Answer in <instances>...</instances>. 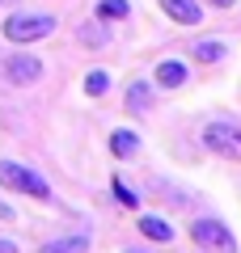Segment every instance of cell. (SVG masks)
<instances>
[{"mask_svg":"<svg viewBox=\"0 0 241 253\" xmlns=\"http://www.w3.org/2000/svg\"><path fill=\"white\" fill-rule=\"evenodd\" d=\"M55 34V17L51 13H9L4 17V38L13 46H26V42H38V38Z\"/></svg>","mask_w":241,"mask_h":253,"instance_id":"6da1fadb","label":"cell"},{"mask_svg":"<svg viewBox=\"0 0 241 253\" xmlns=\"http://www.w3.org/2000/svg\"><path fill=\"white\" fill-rule=\"evenodd\" d=\"M203 148L216 156H224V161H241V126L237 123H224V118H216V123L203 126Z\"/></svg>","mask_w":241,"mask_h":253,"instance_id":"7a4b0ae2","label":"cell"},{"mask_svg":"<svg viewBox=\"0 0 241 253\" xmlns=\"http://www.w3.org/2000/svg\"><path fill=\"white\" fill-rule=\"evenodd\" d=\"M190 241H195L199 249H207V253H237V236L229 232V224H220V219H212V215H203V219L190 224Z\"/></svg>","mask_w":241,"mask_h":253,"instance_id":"3957f363","label":"cell"},{"mask_svg":"<svg viewBox=\"0 0 241 253\" xmlns=\"http://www.w3.org/2000/svg\"><path fill=\"white\" fill-rule=\"evenodd\" d=\"M0 181L9 190H17V194H30V199H51L47 177H38L34 169H26V165H17V161H0Z\"/></svg>","mask_w":241,"mask_h":253,"instance_id":"277c9868","label":"cell"},{"mask_svg":"<svg viewBox=\"0 0 241 253\" xmlns=\"http://www.w3.org/2000/svg\"><path fill=\"white\" fill-rule=\"evenodd\" d=\"M43 68L47 63L38 59V55H9V59L0 63V76L9 84H34L38 76H43Z\"/></svg>","mask_w":241,"mask_h":253,"instance_id":"5b68a950","label":"cell"},{"mask_svg":"<svg viewBox=\"0 0 241 253\" xmlns=\"http://www.w3.org/2000/svg\"><path fill=\"white\" fill-rule=\"evenodd\" d=\"M152 101H157V89H152L148 81H131V84H127V93H123L127 114H148Z\"/></svg>","mask_w":241,"mask_h":253,"instance_id":"8992f818","label":"cell"},{"mask_svg":"<svg viewBox=\"0 0 241 253\" xmlns=\"http://www.w3.org/2000/svg\"><path fill=\"white\" fill-rule=\"evenodd\" d=\"M190 81V68L182 59H161L157 63V89H182Z\"/></svg>","mask_w":241,"mask_h":253,"instance_id":"52a82bcc","label":"cell"},{"mask_svg":"<svg viewBox=\"0 0 241 253\" xmlns=\"http://www.w3.org/2000/svg\"><path fill=\"white\" fill-rule=\"evenodd\" d=\"M157 4L170 13L174 21H182V26H199V17H203V9H199L195 0H157Z\"/></svg>","mask_w":241,"mask_h":253,"instance_id":"ba28073f","label":"cell"},{"mask_svg":"<svg viewBox=\"0 0 241 253\" xmlns=\"http://www.w3.org/2000/svg\"><path fill=\"white\" fill-rule=\"evenodd\" d=\"M76 42L80 46H89V51H98V46H106L110 42V30H106V21H85V26L76 30Z\"/></svg>","mask_w":241,"mask_h":253,"instance_id":"9c48e42d","label":"cell"},{"mask_svg":"<svg viewBox=\"0 0 241 253\" xmlns=\"http://www.w3.org/2000/svg\"><path fill=\"white\" fill-rule=\"evenodd\" d=\"M140 236H148L152 245H170L174 241V228L165 224L161 215H140Z\"/></svg>","mask_w":241,"mask_h":253,"instance_id":"30bf717a","label":"cell"},{"mask_svg":"<svg viewBox=\"0 0 241 253\" xmlns=\"http://www.w3.org/2000/svg\"><path fill=\"white\" fill-rule=\"evenodd\" d=\"M38 253H89V236H55V241L38 245Z\"/></svg>","mask_w":241,"mask_h":253,"instance_id":"8fae6325","label":"cell"},{"mask_svg":"<svg viewBox=\"0 0 241 253\" xmlns=\"http://www.w3.org/2000/svg\"><path fill=\"white\" fill-rule=\"evenodd\" d=\"M110 152H115L119 161L135 156V152H140V135H135V131H127V126H119L115 135H110Z\"/></svg>","mask_w":241,"mask_h":253,"instance_id":"7c38bea8","label":"cell"},{"mask_svg":"<svg viewBox=\"0 0 241 253\" xmlns=\"http://www.w3.org/2000/svg\"><path fill=\"white\" fill-rule=\"evenodd\" d=\"M224 55H229V46H224L220 38H199L195 42V59L199 63H220Z\"/></svg>","mask_w":241,"mask_h":253,"instance_id":"4fadbf2b","label":"cell"},{"mask_svg":"<svg viewBox=\"0 0 241 253\" xmlns=\"http://www.w3.org/2000/svg\"><path fill=\"white\" fill-rule=\"evenodd\" d=\"M98 17L102 21H127L131 17V0H98Z\"/></svg>","mask_w":241,"mask_h":253,"instance_id":"5bb4252c","label":"cell"},{"mask_svg":"<svg viewBox=\"0 0 241 253\" xmlns=\"http://www.w3.org/2000/svg\"><path fill=\"white\" fill-rule=\"evenodd\" d=\"M110 194H115V199H119V207H127V211H135V207H140V194H135V190L127 186V181H119V177H110Z\"/></svg>","mask_w":241,"mask_h":253,"instance_id":"9a60e30c","label":"cell"},{"mask_svg":"<svg viewBox=\"0 0 241 253\" xmlns=\"http://www.w3.org/2000/svg\"><path fill=\"white\" fill-rule=\"evenodd\" d=\"M106 89H110V76L106 72H89V76H85V93H89V97H102Z\"/></svg>","mask_w":241,"mask_h":253,"instance_id":"2e32d148","label":"cell"},{"mask_svg":"<svg viewBox=\"0 0 241 253\" xmlns=\"http://www.w3.org/2000/svg\"><path fill=\"white\" fill-rule=\"evenodd\" d=\"M0 253H21V245L13 236H0Z\"/></svg>","mask_w":241,"mask_h":253,"instance_id":"e0dca14e","label":"cell"},{"mask_svg":"<svg viewBox=\"0 0 241 253\" xmlns=\"http://www.w3.org/2000/svg\"><path fill=\"white\" fill-rule=\"evenodd\" d=\"M0 219H13V207H9V203H0Z\"/></svg>","mask_w":241,"mask_h":253,"instance_id":"ac0fdd59","label":"cell"},{"mask_svg":"<svg viewBox=\"0 0 241 253\" xmlns=\"http://www.w3.org/2000/svg\"><path fill=\"white\" fill-rule=\"evenodd\" d=\"M212 4H220V9H229V4H237V0H212Z\"/></svg>","mask_w":241,"mask_h":253,"instance_id":"d6986e66","label":"cell"},{"mask_svg":"<svg viewBox=\"0 0 241 253\" xmlns=\"http://www.w3.org/2000/svg\"><path fill=\"white\" fill-rule=\"evenodd\" d=\"M0 4H17V0H0Z\"/></svg>","mask_w":241,"mask_h":253,"instance_id":"ffe728a7","label":"cell"},{"mask_svg":"<svg viewBox=\"0 0 241 253\" xmlns=\"http://www.w3.org/2000/svg\"><path fill=\"white\" fill-rule=\"evenodd\" d=\"M127 253H144V249H127Z\"/></svg>","mask_w":241,"mask_h":253,"instance_id":"44dd1931","label":"cell"},{"mask_svg":"<svg viewBox=\"0 0 241 253\" xmlns=\"http://www.w3.org/2000/svg\"><path fill=\"white\" fill-rule=\"evenodd\" d=\"M199 253H207V249H199Z\"/></svg>","mask_w":241,"mask_h":253,"instance_id":"7402d4cb","label":"cell"}]
</instances>
